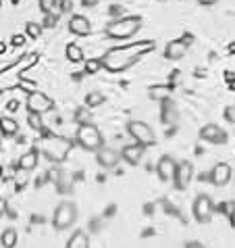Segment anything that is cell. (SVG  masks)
<instances>
[{
    "instance_id": "cell-5",
    "label": "cell",
    "mask_w": 235,
    "mask_h": 248,
    "mask_svg": "<svg viewBox=\"0 0 235 248\" xmlns=\"http://www.w3.org/2000/svg\"><path fill=\"white\" fill-rule=\"evenodd\" d=\"M75 140L84 150H100L102 148V132L94 123H81L75 132Z\"/></svg>"
},
{
    "instance_id": "cell-21",
    "label": "cell",
    "mask_w": 235,
    "mask_h": 248,
    "mask_svg": "<svg viewBox=\"0 0 235 248\" xmlns=\"http://www.w3.org/2000/svg\"><path fill=\"white\" fill-rule=\"evenodd\" d=\"M17 230H13V227H6V230L0 233V244H2V248H15L17 246Z\"/></svg>"
},
{
    "instance_id": "cell-15",
    "label": "cell",
    "mask_w": 235,
    "mask_h": 248,
    "mask_svg": "<svg viewBox=\"0 0 235 248\" xmlns=\"http://www.w3.org/2000/svg\"><path fill=\"white\" fill-rule=\"evenodd\" d=\"M69 31L73 36H89L92 33V23L84 15H71V19H69Z\"/></svg>"
},
{
    "instance_id": "cell-37",
    "label": "cell",
    "mask_w": 235,
    "mask_h": 248,
    "mask_svg": "<svg viewBox=\"0 0 235 248\" xmlns=\"http://www.w3.org/2000/svg\"><path fill=\"white\" fill-rule=\"evenodd\" d=\"M198 2L204 6H212V4H217V0H198Z\"/></svg>"
},
{
    "instance_id": "cell-8",
    "label": "cell",
    "mask_w": 235,
    "mask_h": 248,
    "mask_svg": "<svg viewBox=\"0 0 235 248\" xmlns=\"http://www.w3.org/2000/svg\"><path fill=\"white\" fill-rule=\"evenodd\" d=\"M191 211H193V217L196 221L200 223H208L212 219V213H214V202L208 194H198L193 198V204H191Z\"/></svg>"
},
{
    "instance_id": "cell-18",
    "label": "cell",
    "mask_w": 235,
    "mask_h": 248,
    "mask_svg": "<svg viewBox=\"0 0 235 248\" xmlns=\"http://www.w3.org/2000/svg\"><path fill=\"white\" fill-rule=\"evenodd\" d=\"M38 161H40V148H31V150H27L25 155H21L17 167L21 171H33L38 167Z\"/></svg>"
},
{
    "instance_id": "cell-36",
    "label": "cell",
    "mask_w": 235,
    "mask_h": 248,
    "mask_svg": "<svg viewBox=\"0 0 235 248\" xmlns=\"http://www.w3.org/2000/svg\"><path fill=\"white\" fill-rule=\"evenodd\" d=\"M181 40L185 42V46H190V44L193 42V36H191V33H183V36H181Z\"/></svg>"
},
{
    "instance_id": "cell-12",
    "label": "cell",
    "mask_w": 235,
    "mask_h": 248,
    "mask_svg": "<svg viewBox=\"0 0 235 248\" xmlns=\"http://www.w3.org/2000/svg\"><path fill=\"white\" fill-rule=\"evenodd\" d=\"M96 161H98L100 167H104V169H113L119 165L121 161V153H117L115 148H110V146H102L100 150H96Z\"/></svg>"
},
{
    "instance_id": "cell-28",
    "label": "cell",
    "mask_w": 235,
    "mask_h": 248,
    "mask_svg": "<svg viewBox=\"0 0 235 248\" xmlns=\"http://www.w3.org/2000/svg\"><path fill=\"white\" fill-rule=\"evenodd\" d=\"M40 4V11L44 13V15H50V13H54V9H57L59 0H38Z\"/></svg>"
},
{
    "instance_id": "cell-34",
    "label": "cell",
    "mask_w": 235,
    "mask_h": 248,
    "mask_svg": "<svg viewBox=\"0 0 235 248\" xmlns=\"http://www.w3.org/2000/svg\"><path fill=\"white\" fill-rule=\"evenodd\" d=\"M71 9H73V2H71V0H60V2H59V11H60V13H69Z\"/></svg>"
},
{
    "instance_id": "cell-10",
    "label": "cell",
    "mask_w": 235,
    "mask_h": 248,
    "mask_svg": "<svg viewBox=\"0 0 235 248\" xmlns=\"http://www.w3.org/2000/svg\"><path fill=\"white\" fill-rule=\"evenodd\" d=\"M231 177H233V169H231V165H227V163H217L210 169V173H208L210 184L217 186V188H223V186H227L231 182Z\"/></svg>"
},
{
    "instance_id": "cell-1",
    "label": "cell",
    "mask_w": 235,
    "mask_h": 248,
    "mask_svg": "<svg viewBox=\"0 0 235 248\" xmlns=\"http://www.w3.org/2000/svg\"><path fill=\"white\" fill-rule=\"evenodd\" d=\"M156 42L154 40H140V42H133V44H123V46H117V48H110V50L102 57V67L110 73H119V71H125L131 65H135L144 54H148L150 50H154Z\"/></svg>"
},
{
    "instance_id": "cell-3",
    "label": "cell",
    "mask_w": 235,
    "mask_h": 248,
    "mask_svg": "<svg viewBox=\"0 0 235 248\" xmlns=\"http://www.w3.org/2000/svg\"><path fill=\"white\" fill-rule=\"evenodd\" d=\"M142 30V17L140 15H129L121 19H113L104 27V36L108 40H129Z\"/></svg>"
},
{
    "instance_id": "cell-7",
    "label": "cell",
    "mask_w": 235,
    "mask_h": 248,
    "mask_svg": "<svg viewBox=\"0 0 235 248\" xmlns=\"http://www.w3.org/2000/svg\"><path fill=\"white\" fill-rule=\"evenodd\" d=\"M127 134L133 138L135 144H140V146H152V144L156 142L154 138V129H152L146 121H137V119H131L127 121Z\"/></svg>"
},
{
    "instance_id": "cell-19",
    "label": "cell",
    "mask_w": 235,
    "mask_h": 248,
    "mask_svg": "<svg viewBox=\"0 0 235 248\" xmlns=\"http://www.w3.org/2000/svg\"><path fill=\"white\" fill-rule=\"evenodd\" d=\"M67 248H89V240H88V233L84 230H77L69 238Z\"/></svg>"
},
{
    "instance_id": "cell-20",
    "label": "cell",
    "mask_w": 235,
    "mask_h": 248,
    "mask_svg": "<svg viewBox=\"0 0 235 248\" xmlns=\"http://www.w3.org/2000/svg\"><path fill=\"white\" fill-rule=\"evenodd\" d=\"M19 132V123L13 119V117H2L0 119V134L6 136V138H11V136H15Z\"/></svg>"
},
{
    "instance_id": "cell-33",
    "label": "cell",
    "mask_w": 235,
    "mask_h": 248,
    "mask_svg": "<svg viewBox=\"0 0 235 248\" xmlns=\"http://www.w3.org/2000/svg\"><path fill=\"white\" fill-rule=\"evenodd\" d=\"M25 38H27V36H23V33H15V36L11 38V44H13V46H23V44H25Z\"/></svg>"
},
{
    "instance_id": "cell-24",
    "label": "cell",
    "mask_w": 235,
    "mask_h": 248,
    "mask_svg": "<svg viewBox=\"0 0 235 248\" xmlns=\"http://www.w3.org/2000/svg\"><path fill=\"white\" fill-rule=\"evenodd\" d=\"M175 117V102L173 100H162V119L164 123H171V119Z\"/></svg>"
},
{
    "instance_id": "cell-11",
    "label": "cell",
    "mask_w": 235,
    "mask_h": 248,
    "mask_svg": "<svg viewBox=\"0 0 235 248\" xmlns=\"http://www.w3.org/2000/svg\"><path fill=\"white\" fill-rule=\"evenodd\" d=\"M193 177V165L190 161H181L177 163V169H175V175H173V182H175V188L177 190H188V186Z\"/></svg>"
},
{
    "instance_id": "cell-27",
    "label": "cell",
    "mask_w": 235,
    "mask_h": 248,
    "mask_svg": "<svg viewBox=\"0 0 235 248\" xmlns=\"http://www.w3.org/2000/svg\"><path fill=\"white\" fill-rule=\"evenodd\" d=\"M27 121H29V127H31V129H36V132H44V123H42V115L29 113V117H27Z\"/></svg>"
},
{
    "instance_id": "cell-29",
    "label": "cell",
    "mask_w": 235,
    "mask_h": 248,
    "mask_svg": "<svg viewBox=\"0 0 235 248\" xmlns=\"http://www.w3.org/2000/svg\"><path fill=\"white\" fill-rule=\"evenodd\" d=\"M100 67H102V61H100V59H88V61H86V73H88V75L98 73Z\"/></svg>"
},
{
    "instance_id": "cell-13",
    "label": "cell",
    "mask_w": 235,
    "mask_h": 248,
    "mask_svg": "<svg viewBox=\"0 0 235 248\" xmlns=\"http://www.w3.org/2000/svg\"><path fill=\"white\" fill-rule=\"evenodd\" d=\"M200 140L210 142V144H225L227 134L217 125V123H208V125H204L200 129Z\"/></svg>"
},
{
    "instance_id": "cell-25",
    "label": "cell",
    "mask_w": 235,
    "mask_h": 248,
    "mask_svg": "<svg viewBox=\"0 0 235 248\" xmlns=\"http://www.w3.org/2000/svg\"><path fill=\"white\" fill-rule=\"evenodd\" d=\"M42 23H33V21H29L25 25V36L27 38H33V40H38L40 36H42Z\"/></svg>"
},
{
    "instance_id": "cell-9",
    "label": "cell",
    "mask_w": 235,
    "mask_h": 248,
    "mask_svg": "<svg viewBox=\"0 0 235 248\" xmlns=\"http://www.w3.org/2000/svg\"><path fill=\"white\" fill-rule=\"evenodd\" d=\"M27 111L29 113H36V115H44L48 111H52V98L50 96H46L44 92H40V90H31V92H27Z\"/></svg>"
},
{
    "instance_id": "cell-30",
    "label": "cell",
    "mask_w": 235,
    "mask_h": 248,
    "mask_svg": "<svg viewBox=\"0 0 235 248\" xmlns=\"http://www.w3.org/2000/svg\"><path fill=\"white\" fill-rule=\"evenodd\" d=\"M59 23V15H54V13H50V15L44 17V23H42V30H52V27H57Z\"/></svg>"
},
{
    "instance_id": "cell-35",
    "label": "cell",
    "mask_w": 235,
    "mask_h": 248,
    "mask_svg": "<svg viewBox=\"0 0 235 248\" xmlns=\"http://www.w3.org/2000/svg\"><path fill=\"white\" fill-rule=\"evenodd\" d=\"M98 2H100V0H81V4L88 6V9H92V6H96Z\"/></svg>"
},
{
    "instance_id": "cell-22",
    "label": "cell",
    "mask_w": 235,
    "mask_h": 248,
    "mask_svg": "<svg viewBox=\"0 0 235 248\" xmlns=\"http://www.w3.org/2000/svg\"><path fill=\"white\" fill-rule=\"evenodd\" d=\"M65 54H67V59L71 61V63H81V61H84V48H81L79 44H75V42L67 44Z\"/></svg>"
},
{
    "instance_id": "cell-41",
    "label": "cell",
    "mask_w": 235,
    "mask_h": 248,
    "mask_svg": "<svg viewBox=\"0 0 235 248\" xmlns=\"http://www.w3.org/2000/svg\"><path fill=\"white\" fill-rule=\"evenodd\" d=\"M0 4H2V0H0Z\"/></svg>"
},
{
    "instance_id": "cell-40",
    "label": "cell",
    "mask_w": 235,
    "mask_h": 248,
    "mask_svg": "<svg viewBox=\"0 0 235 248\" xmlns=\"http://www.w3.org/2000/svg\"><path fill=\"white\" fill-rule=\"evenodd\" d=\"M4 50H6V44H4V42H0V54H2Z\"/></svg>"
},
{
    "instance_id": "cell-2",
    "label": "cell",
    "mask_w": 235,
    "mask_h": 248,
    "mask_svg": "<svg viewBox=\"0 0 235 248\" xmlns=\"http://www.w3.org/2000/svg\"><path fill=\"white\" fill-rule=\"evenodd\" d=\"M38 59L40 57L36 52H27V54H21V57L17 59V63L4 67L2 71H0V92L11 90V88L21 84V78L25 75V71H29V69L38 63Z\"/></svg>"
},
{
    "instance_id": "cell-23",
    "label": "cell",
    "mask_w": 235,
    "mask_h": 248,
    "mask_svg": "<svg viewBox=\"0 0 235 248\" xmlns=\"http://www.w3.org/2000/svg\"><path fill=\"white\" fill-rule=\"evenodd\" d=\"M173 92V88L171 86H154V88H150V92H148V96L152 100H167V96Z\"/></svg>"
},
{
    "instance_id": "cell-16",
    "label": "cell",
    "mask_w": 235,
    "mask_h": 248,
    "mask_svg": "<svg viewBox=\"0 0 235 248\" xmlns=\"http://www.w3.org/2000/svg\"><path fill=\"white\" fill-rule=\"evenodd\" d=\"M185 52H188V46H185V42H183L181 38L171 40V42L164 46V57H167L169 61H179V59H183Z\"/></svg>"
},
{
    "instance_id": "cell-32",
    "label": "cell",
    "mask_w": 235,
    "mask_h": 248,
    "mask_svg": "<svg viewBox=\"0 0 235 248\" xmlns=\"http://www.w3.org/2000/svg\"><path fill=\"white\" fill-rule=\"evenodd\" d=\"M225 119L229 123H235V105H229L225 108Z\"/></svg>"
},
{
    "instance_id": "cell-17",
    "label": "cell",
    "mask_w": 235,
    "mask_h": 248,
    "mask_svg": "<svg viewBox=\"0 0 235 248\" xmlns=\"http://www.w3.org/2000/svg\"><path fill=\"white\" fill-rule=\"evenodd\" d=\"M142 156H144V146H140V144H135V142L127 144V146L121 150V158L129 165H140Z\"/></svg>"
},
{
    "instance_id": "cell-14",
    "label": "cell",
    "mask_w": 235,
    "mask_h": 248,
    "mask_svg": "<svg viewBox=\"0 0 235 248\" xmlns=\"http://www.w3.org/2000/svg\"><path fill=\"white\" fill-rule=\"evenodd\" d=\"M175 169H177V161L171 155L161 156V161H158V165H156V173H158V177H161L162 182L173 180V175H175Z\"/></svg>"
},
{
    "instance_id": "cell-38",
    "label": "cell",
    "mask_w": 235,
    "mask_h": 248,
    "mask_svg": "<svg viewBox=\"0 0 235 248\" xmlns=\"http://www.w3.org/2000/svg\"><path fill=\"white\" fill-rule=\"evenodd\" d=\"M185 248H204V246L200 242H188V244H185Z\"/></svg>"
},
{
    "instance_id": "cell-39",
    "label": "cell",
    "mask_w": 235,
    "mask_h": 248,
    "mask_svg": "<svg viewBox=\"0 0 235 248\" xmlns=\"http://www.w3.org/2000/svg\"><path fill=\"white\" fill-rule=\"evenodd\" d=\"M9 108H11V111H17V108H19V102H17V100H11V102H9Z\"/></svg>"
},
{
    "instance_id": "cell-31",
    "label": "cell",
    "mask_w": 235,
    "mask_h": 248,
    "mask_svg": "<svg viewBox=\"0 0 235 248\" xmlns=\"http://www.w3.org/2000/svg\"><path fill=\"white\" fill-rule=\"evenodd\" d=\"M75 119L79 121V125H81V123H89V113L84 111V108H79V111L75 113Z\"/></svg>"
},
{
    "instance_id": "cell-26",
    "label": "cell",
    "mask_w": 235,
    "mask_h": 248,
    "mask_svg": "<svg viewBox=\"0 0 235 248\" xmlns=\"http://www.w3.org/2000/svg\"><path fill=\"white\" fill-rule=\"evenodd\" d=\"M102 102H104V96H102L100 92H89L86 96V107L88 108H96V107H100Z\"/></svg>"
},
{
    "instance_id": "cell-4",
    "label": "cell",
    "mask_w": 235,
    "mask_h": 248,
    "mask_svg": "<svg viewBox=\"0 0 235 248\" xmlns=\"http://www.w3.org/2000/svg\"><path fill=\"white\" fill-rule=\"evenodd\" d=\"M71 140H67L63 136H48L42 140L40 153H42L50 163H63L71 153Z\"/></svg>"
},
{
    "instance_id": "cell-6",
    "label": "cell",
    "mask_w": 235,
    "mask_h": 248,
    "mask_svg": "<svg viewBox=\"0 0 235 248\" xmlns=\"http://www.w3.org/2000/svg\"><path fill=\"white\" fill-rule=\"evenodd\" d=\"M75 221H77V206L73 202H60L57 209H54V215H52V225L57 232H65L69 230Z\"/></svg>"
}]
</instances>
